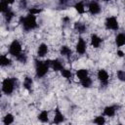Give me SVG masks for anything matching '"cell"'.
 I'll list each match as a JSON object with an SVG mask.
<instances>
[{
	"mask_svg": "<svg viewBox=\"0 0 125 125\" xmlns=\"http://www.w3.org/2000/svg\"><path fill=\"white\" fill-rule=\"evenodd\" d=\"M20 23L22 26V28L25 31H30L33 30L37 27V20H36V16L31 15V14H27L26 16H22L20 18Z\"/></svg>",
	"mask_w": 125,
	"mask_h": 125,
	"instance_id": "1",
	"label": "cell"
},
{
	"mask_svg": "<svg viewBox=\"0 0 125 125\" xmlns=\"http://www.w3.org/2000/svg\"><path fill=\"white\" fill-rule=\"evenodd\" d=\"M50 62L51 60H47V61H41L38 59L34 60L35 74L37 78H42L48 73V70L50 68Z\"/></svg>",
	"mask_w": 125,
	"mask_h": 125,
	"instance_id": "2",
	"label": "cell"
},
{
	"mask_svg": "<svg viewBox=\"0 0 125 125\" xmlns=\"http://www.w3.org/2000/svg\"><path fill=\"white\" fill-rule=\"evenodd\" d=\"M19 84V81L15 77H8L2 81V92L5 95H12Z\"/></svg>",
	"mask_w": 125,
	"mask_h": 125,
	"instance_id": "3",
	"label": "cell"
},
{
	"mask_svg": "<svg viewBox=\"0 0 125 125\" xmlns=\"http://www.w3.org/2000/svg\"><path fill=\"white\" fill-rule=\"evenodd\" d=\"M21 53H22V48H21V44L20 43V41L17 39L13 40L9 46V54L12 57L17 58Z\"/></svg>",
	"mask_w": 125,
	"mask_h": 125,
	"instance_id": "4",
	"label": "cell"
},
{
	"mask_svg": "<svg viewBox=\"0 0 125 125\" xmlns=\"http://www.w3.org/2000/svg\"><path fill=\"white\" fill-rule=\"evenodd\" d=\"M104 26L108 30H114V31L118 30L119 29V22H118L116 17L111 16V17L106 18L105 21H104Z\"/></svg>",
	"mask_w": 125,
	"mask_h": 125,
	"instance_id": "5",
	"label": "cell"
},
{
	"mask_svg": "<svg viewBox=\"0 0 125 125\" xmlns=\"http://www.w3.org/2000/svg\"><path fill=\"white\" fill-rule=\"evenodd\" d=\"M97 78L101 83V86L103 87H106L108 84V79H109V75L107 73V71L105 69H99L97 72Z\"/></svg>",
	"mask_w": 125,
	"mask_h": 125,
	"instance_id": "6",
	"label": "cell"
},
{
	"mask_svg": "<svg viewBox=\"0 0 125 125\" xmlns=\"http://www.w3.org/2000/svg\"><path fill=\"white\" fill-rule=\"evenodd\" d=\"M65 121V117L62 114V112L61 111V109L59 108V106H56L55 108V114L53 117V123L55 125H60L62 123H63Z\"/></svg>",
	"mask_w": 125,
	"mask_h": 125,
	"instance_id": "7",
	"label": "cell"
},
{
	"mask_svg": "<svg viewBox=\"0 0 125 125\" xmlns=\"http://www.w3.org/2000/svg\"><path fill=\"white\" fill-rule=\"evenodd\" d=\"M88 10H89V13L93 16L95 15H99L102 11V8H101V5L99 4V2L97 1H91L88 3Z\"/></svg>",
	"mask_w": 125,
	"mask_h": 125,
	"instance_id": "8",
	"label": "cell"
},
{
	"mask_svg": "<svg viewBox=\"0 0 125 125\" xmlns=\"http://www.w3.org/2000/svg\"><path fill=\"white\" fill-rule=\"evenodd\" d=\"M75 50L76 52L79 54V55H84L86 53V50H87V44L84 40V38L82 37H78V40H77V43L75 45Z\"/></svg>",
	"mask_w": 125,
	"mask_h": 125,
	"instance_id": "9",
	"label": "cell"
},
{
	"mask_svg": "<svg viewBox=\"0 0 125 125\" xmlns=\"http://www.w3.org/2000/svg\"><path fill=\"white\" fill-rule=\"evenodd\" d=\"M50 67H51L54 71H62V70L64 68V67H63V64H62V61L59 60V59L51 60Z\"/></svg>",
	"mask_w": 125,
	"mask_h": 125,
	"instance_id": "10",
	"label": "cell"
},
{
	"mask_svg": "<svg viewBox=\"0 0 125 125\" xmlns=\"http://www.w3.org/2000/svg\"><path fill=\"white\" fill-rule=\"evenodd\" d=\"M90 40H91V45H92V47H93V48H96V49L100 48L101 45H102V43H103V39H102L98 34H96V33L91 34Z\"/></svg>",
	"mask_w": 125,
	"mask_h": 125,
	"instance_id": "11",
	"label": "cell"
},
{
	"mask_svg": "<svg viewBox=\"0 0 125 125\" xmlns=\"http://www.w3.org/2000/svg\"><path fill=\"white\" fill-rule=\"evenodd\" d=\"M117 106L116 105H106L104 108V116L106 117H113L116 113Z\"/></svg>",
	"mask_w": 125,
	"mask_h": 125,
	"instance_id": "12",
	"label": "cell"
},
{
	"mask_svg": "<svg viewBox=\"0 0 125 125\" xmlns=\"http://www.w3.org/2000/svg\"><path fill=\"white\" fill-rule=\"evenodd\" d=\"M48 51H49V47H48L47 44H45V43L39 44V46H38V48H37V57H38V58H43V57H45V56L47 55Z\"/></svg>",
	"mask_w": 125,
	"mask_h": 125,
	"instance_id": "13",
	"label": "cell"
},
{
	"mask_svg": "<svg viewBox=\"0 0 125 125\" xmlns=\"http://www.w3.org/2000/svg\"><path fill=\"white\" fill-rule=\"evenodd\" d=\"M73 28L78 33H85L87 31V25L82 21H75L73 24Z\"/></svg>",
	"mask_w": 125,
	"mask_h": 125,
	"instance_id": "14",
	"label": "cell"
},
{
	"mask_svg": "<svg viewBox=\"0 0 125 125\" xmlns=\"http://www.w3.org/2000/svg\"><path fill=\"white\" fill-rule=\"evenodd\" d=\"M60 54H61L62 57H64V58H66V59H69V58L71 57V55H72V50H71L68 46L62 45V46L61 47V49H60Z\"/></svg>",
	"mask_w": 125,
	"mask_h": 125,
	"instance_id": "15",
	"label": "cell"
},
{
	"mask_svg": "<svg viewBox=\"0 0 125 125\" xmlns=\"http://www.w3.org/2000/svg\"><path fill=\"white\" fill-rule=\"evenodd\" d=\"M22 86H23V88L26 91L30 92L32 90V86H33V80H32V78L30 76H25L24 79H23V82H22Z\"/></svg>",
	"mask_w": 125,
	"mask_h": 125,
	"instance_id": "16",
	"label": "cell"
},
{
	"mask_svg": "<svg viewBox=\"0 0 125 125\" xmlns=\"http://www.w3.org/2000/svg\"><path fill=\"white\" fill-rule=\"evenodd\" d=\"M115 44L117 47H122L125 45V33L120 32L115 36Z\"/></svg>",
	"mask_w": 125,
	"mask_h": 125,
	"instance_id": "17",
	"label": "cell"
},
{
	"mask_svg": "<svg viewBox=\"0 0 125 125\" xmlns=\"http://www.w3.org/2000/svg\"><path fill=\"white\" fill-rule=\"evenodd\" d=\"M37 119H38L40 122H42V123H47V122H49V112H48V110H46V109L42 110V111L38 114Z\"/></svg>",
	"mask_w": 125,
	"mask_h": 125,
	"instance_id": "18",
	"label": "cell"
},
{
	"mask_svg": "<svg viewBox=\"0 0 125 125\" xmlns=\"http://www.w3.org/2000/svg\"><path fill=\"white\" fill-rule=\"evenodd\" d=\"M75 75H76V77L81 81V80H83L84 78H86V77L89 76V71H88V69H86V68H80V69H78V70L76 71Z\"/></svg>",
	"mask_w": 125,
	"mask_h": 125,
	"instance_id": "19",
	"label": "cell"
},
{
	"mask_svg": "<svg viewBox=\"0 0 125 125\" xmlns=\"http://www.w3.org/2000/svg\"><path fill=\"white\" fill-rule=\"evenodd\" d=\"M12 64V61L10 58H8L6 55H1L0 56V65L5 67V66H10Z\"/></svg>",
	"mask_w": 125,
	"mask_h": 125,
	"instance_id": "20",
	"label": "cell"
},
{
	"mask_svg": "<svg viewBox=\"0 0 125 125\" xmlns=\"http://www.w3.org/2000/svg\"><path fill=\"white\" fill-rule=\"evenodd\" d=\"M14 121H15V117L12 113H7L3 117V124L4 125H11L12 123H14Z\"/></svg>",
	"mask_w": 125,
	"mask_h": 125,
	"instance_id": "21",
	"label": "cell"
},
{
	"mask_svg": "<svg viewBox=\"0 0 125 125\" xmlns=\"http://www.w3.org/2000/svg\"><path fill=\"white\" fill-rule=\"evenodd\" d=\"M74 8L76 10V12L78 14H84L85 13V5H84V2L80 1V2H76L74 4Z\"/></svg>",
	"mask_w": 125,
	"mask_h": 125,
	"instance_id": "22",
	"label": "cell"
},
{
	"mask_svg": "<svg viewBox=\"0 0 125 125\" xmlns=\"http://www.w3.org/2000/svg\"><path fill=\"white\" fill-rule=\"evenodd\" d=\"M3 16H4L5 21L9 23V22H11V21L14 19V17H15V13H14V12H13V10L10 8L6 13H4V14H3Z\"/></svg>",
	"mask_w": 125,
	"mask_h": 125,
	"instance_id": "23",
	"label": "cell"
},
{
	"mask_svg": "<svg viewBox=\"0 0 125 125\" xmlns=\"http://www.w3.org/2000/svg\"><path fill=\"white\" fill-rule=\"evenodd\" d=\"M80 83H81V85H82L84 88H90V87L92 86V84H93V80L91 79L90 76H88V77L84 78L83 80H81Z\"/></svg>",
	"mask_w": 125,
	"mask_h": 125,
	"instance_id": "24",
	"label": "cell"
},
{
	"mask_svg": "<svg viewBox=\"0 0 125 125\" xmlns=\"http://www.w3.org/2000/svg\"><path fill=\"white\" fill-rule=\"evenodd\" d=\"M94 123L96 125H104L105 124V117L104 115H98L94 118Z\"/></svg>",
	"mask_w": 125,
	"mask_h": 125,
	"instance_id": "25",
	"label": "cell"
},
{
	"mask_svg": "<svg viewBox=\"0 0 125 125\" xmlns=\"http://www.w3.org/2000/svg\"><path fill=\"white\" fill-rule=\"evenodd\" d=\"M9 4H10V3H9L8 1H1V2H0V11H1L2 14L6 13V12L10 9Z\"/></svg>",
	"mask_w": 125,
	"mask_h": 125,
	"instance_id": "26",
	"label": "cell"
},
{
	"mask_svg": "<svg viewBox=\"0 0 125 125\" xmlns=\"http://www.w3.org/2000/svg\"><path fill=\"white\" fill-rule=\"evenodd\" d=\"M16 60H17L19 62H21V63H22V64H25V63L27 62V56H26L25 53H21V54H20V55L16 58Z\"/></svg>",
	"mask_w": 125,
	"mask_h": 125,
	"instance_id": "27",
	"label": "cell"
},
{
	"mask_svg": "<svg viewBox=\"0 0 125 125\" xmlns=\"http://www.w3.org/2000/svg\"><path fill=\"white\" fill-rule=\"evenodd\" d=\"M61 74H62V76L63 78H65V79H70V78L72 77L71 71H70L69 69H67V68H63V69L61 71Z\"/></svg>",
	"mask_w": 125,
	"mask_h": 125,
	"instance_id": "28",
	"label": "cell"
},
{
	"mask_svg": "<svg viewBox=\"0 0 125 125\" xmlns=\"http://www.w3.org/2000/svg\"><path fill=\"white\" fill-rule=\"evenodd\" d=\"M42 11H43L42 8H30L28 10V14H31V15L36 16V15H39L40 13H42Z\"/></svg>",
	"mask_w": 125,
	"mask_h": 125,
	"instance_id": "29",
	"label": "cell"
},
{
	"mask_svg": "<svg viewBox=\"0 0 125 125\" xmlns=\"http://www.w3.org/2000/svg\"><path fill=\"white\" fill-rule=\"evenodd\" d=\"M116 76L120 81H124L125 82V71L124 70H117Z\"/></svg>",
	"mask_w": 125,
	"mask_h": 125,
	"instance_id": "30",
	"label": "cell"
},
{
	"mask_svg": "<svg viewBox=\"0 0 125 125\" xmlns=\"http://www.w3.org/2000/svg\"><path fill=\"white\" fill-rule=\"evenodd\" d=\"M117 56L118 57H120V58H122V57H124L125 56V54H124V52L123 51H121V50H117Z\"/></svg>",
	"mask_w": 125,
	"mask_h": 125,
	"instance_id": "31",
	"label": "cell"
},
{
	"mask_svg": "<svg viewBox=\"0 0 125 125\" xmlns=\"http://www.w3.org/2000/svg\"><path fill=\"white\" fill-rule=\"evenodd\" d=\"M69 21H70V19H69L68 17L62 18V22H64V23H69Z\"/></svg>",
	"mask_w": 125,
	"mask_h": 125,
	"instance_id": "32",
	"label": "cell"
},
{
	"mask_svg": "<svg viewBox=\"0 0 125 125\" xmlns=\"http://www.w3.org/2000/svg\"><path fill=\"white\" fill-rule=\"evenodd\" d=\"M117 125H123V124H121V123H119V124H117Z\"/></svg>",
	"mask_w": 125,
	"mask_h": 125,
	"instance_id": "33",
	"label": "cell"
},
{
	"mask_svg": "<svg viewBox=\"0 0 125 125\" xmlns=\"http://www.w3.org/2000/svg\"><path fill=\"white\" fill-rule=\"evenodd\" d=\"M124 6H125V3H124Z\"/></svg>",
	"mask_w": 125,
	"mask_h": 125,
	"instance_id": "34",
	"label": "cell"
}]
</instances>
